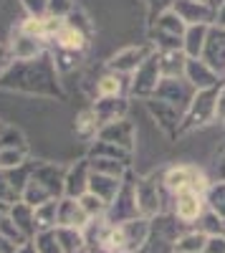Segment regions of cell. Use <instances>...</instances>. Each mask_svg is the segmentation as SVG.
Returning <instances> with one entry per match:
<instances>
[{
  "label": "cell",
  "mask_w": 225,
  "mask_h": 253,
  "mask_svg": "<svg viewBox=\"0 0 225 253\" xmlns=\"http://www.w3.org/2000/svg\"><path fill=\"white\" fill-rule=\"evenodd\" d=\"M0 84L8 89H20V91L58 94L56 66L46 56H40L36 61H26V63H13V66L0 76Z\"/></svg>",
  "instance_id": "obj_1"
},
{
  "label": "cell",
  "mask_w": 225,
  "mask_h": 253,
  "mask_svg": "<svg viewBox=\"0 0 225 253\" xmlns=\"http://www.w3.org/2000/svg\"><path fill=\"white\" fill-rule=\"evenodd\" d=\"M185 31L188 26L172 10H167L150 23V43L154 46V51H182Z\"/></svg>",
  "instance_id": "obj_2"
},
{
  "label": "cell",
  "mask_w": 225,
  "mask_h": 253,
  "mask_svg": "<svg viewBox=\"0 0 225 253\" xmlns=\"http://www.w3.org/2000/svg\"><path fill=\"white\" fill-rule=\"evenodd\" d=\"M134 190H137L139 215L147 218V220L162 215V210H165V205H167V195H172L170 190L162 185V177H157V175H150L145 180L134 182Z\"/></svg>",
  "instance_id": "obj_3"
},
{
  "label": "cell",
  "mask_w": 225,
  "mask_h": 253,
  "mask_svg": "<svg viewBox=\"0 0 225 253\" xmlns=\"http://www.w3.org/2000/svg\"><path fill=\"white\" fill-rule=\"evenodd\" d=\"M162 185H165L172 195L180 193V190H192V193L208 195L213 182L208 180V175L202 172L197 165H175L162 175Z\"/></svg>",
  "instance_id": "obj_4"
},
{
  "label": "cell",
  "mask_w": 225,
  "mask_h": 253,
  "mask_svg": "<svg viewBox=\"0 0 225 253\" xmlns=\"http://www.w3.org/2000/svg\"><path fill=\"white\" fill-rule=\"evenodd\" d=\"M218 94H220V86L195 94L190 109L185 112V119H182L180 134L182 132H192V129H197V126H205V124L218 119Z\"/></svg>",
  "instance_id": "obj_5"
},
{
  "label": "cell",
  "mask_w": 225,
  "mask_h": 253,
  "mask_svg": "<svg viewBox=\"0 0 225 253\" xmlns=\"http://www.w3.org/2000/svg\"><path fill=\"white\" fill-rule=\"evenodd\" d=\"M162 81V71H159V61H157V51L142 63V66L129 76V96H139V99H152L157 86Z\"/></svg>",
  "instance_id": "obj_6"
},
{
  "label": "cell",
  "mask_w": 225,
  "mask_h": 253,
  "mask_svg": "<svg viewBox=\"0 0 225 253\" xmlns=\"http://www.w3.org/2000/svg\"><path fill=\"white\" fill-rule=\"evenodd\" d=\"M195 94H197V91H195L192 84H190L185 76H180V79H162L152 99L167 101V104H172L175 109H180L182 114H185V112L190 109Z\"/></svg>",
  "instance_id": "obj_7"
},
{
  "label": "cell",
  "mask_w": 225,
  "mask_h": 253,
  "mask_svg": "<svg viewBox=\"0 0 225 253\" xmlns=\"http://www.w3.org/2000/svg\"><path fill=\"white\" fill-rule=\"evenodd\" d=\"M152 53H154V46L150 43V41H147V43H139V46H127V48L116 51L107 61V69L119 74V76H132Z\"/></svg>",
  "instance_id": "obj_8"
},
{
  "label": "cell",
  "mask_w": 225,
  "mask_h": 253,
  "mask_svg": "<svg viewBox=\"0 0 225 253\" xmlns=\"http://www.w3.org/2000/svg\"><path fill=\"white\" fill-rule=\"evenodd\" d=\"M134 218H142L139 208H137V190H134V182L124 180L119 195L114 198V203L107 210V223L109 225H121V223L134 220Z\"/></svg>",
  "instance_id": "obj_9"
},
{
  "label": "cell",
  "mask_w": 225,
  "mask_h": 253,
  "mask_svg": "<svg viewBox=\"0 0 225 253\" xmlns=\"http://www.w3.org/2000/svg\"><path fill=\"white\" fill-rule=\"evenodd\" d=\"M208 210L205 195L192 193V190H180L172 195V215L180 223H197L202 213Z\"/></svg>",
  "instance_id": "obj_10"
},
{
  "label": "cell",
  "mask_w": 225,
  "mask_h": 253,
  "mask_svg": "<svg viewBox=\"0 0 225 253\" xmlns=\"http://www.w3.org/2000/svg\"><path fill=\"white\" fill-rule=\"evenodd\" d=\"M46 43L48 41L43 38H33L15 31V36L8 41V51H10L13 63H26V61H36L40 56H46Z\"/></svg>",
  "instance_id": "obj_11"
},
{
  "label": "cell",
  "mask_w": 225,
  "mask_h": 253,
  "mask_svg": "<svg viewBox=\"0 0 225 253\" xmlns=\"http://www.w3.org/2000/svg\"><path fill=\"white\" fill-rule=\"evenodd\" d=\"M147 112H150V117L157 122V126H159L165 134H170V137L180 134L185 114H182L180 109H175L172 104L159 101V99H147Z\"/></svg>",
  "instance_id": "obj_12"
},
{
  "label": "cell",
  "mask_w": 225,
  "mask_h": 253,
  "mask_svg": "<svg viewBox=\"0 0 225 253\" xmlns=\"http://www.w3.org/2000/svg\"><path fill=\"white\" fill-rule=\"evenodd\" d=\"M172 13L182 20L185 26H215L218 13L197 0H175Z\"/></svg>",
  "instance_id": "obj_13"
},
{
  "label": "cell",
  "mask_w": 225,
  "mask_h": 253,
  "mask_svg": "<svg viewBox=\"0 0 225 253\" xmlns=\"http://www.w3.org/2000/svg\"><path fill=\"white\" fill-rule=\"evenodd\" d=\"M200 58L205 61L218 76H225V28L223 26H210L205 48H202Z\"/></svg>",
  "instance_id": "obj_14"
},
{
  "label": "cell",
  "mask_w": 225,
  "mask_h": 253,
  "mask_svg": "<svg viewBox=\"0 0 225 253\" xmlns=\"http://www.w3.org/2000/svg\"><path fill=\"white\" fill-rule=\"evenodd\" d=\"M96 139L116 144V147H121V150L132 152L134 150V139H137V129H134V124L129 119H119V122H112L107 126H101Z\"/></svg>",
  "instance_id": "obj_15"
},
{
  "label": "cell",
  "mask_w": 225,
  "mask_h": 253,
  "mask_svg": "<svg viewBox=\"0 0 225 253\" xmlns=\"http://www.w3.org/2000/svg\"><path fill=\"white\" fill-rule=\"evenodd\" d=\"M185 79L195 86V91H205V89H215L223 86V76H218L210 66L202 58H188V66H185Z\"/></svg>",
  "instance_id": "obj_16"
},
{
  "label": "cell",
  "mask_w": 225,
  "mask_h": 253,
  "mask_svg": "<svg viewBox=\"0 0 225 253\" xmlns=\"http://www.w3.org/2000/svg\"><path fill=\"white\" fill-rule=\"evenodd\" d=\"M89 223H91V218L86 215V210L81 208L78 200H74V198H61V200H58L56 228H76V230H84Z\"/></svg>",
  "instance_id": "obj_17"
},
{
  "label": "cell",
  "mask_w": 225,
  "mask_h": 253,
  "mask_svg": "<svg viewBox=\"0 0 225 253\" xmlns=\"http://www.w3.org/2000/svg\"><path fill=\"white\" fill-rule=\"evenodd\" d=\"M89 177H91L89 160H78L74 167H69L66 180H64V198L78 200L84 193H89Z\"/></svg>",
  "instance_id": "obj_18"
},
{
  "label": "cell",
  "mask_w": 225,
  "mask_h": 253,
  "mask_svg": "<svg viewBox=\"0 0 225 253\" xmlns=\"http://www.w3.org/2000/svg\"><path fill=\"white\" fill-rule=\"evenodd\" d=\"M121 238H124V251L127 253H139L145 248L147 238H150V228H152V220L147 218H134V220H127L121 223Z\"/></svg>",
  "instance_id": "obj_19"
},
{
  "label": "cell",
  "mask_w": 225,
  "mask_h": 253,
  "mask_svg": "<svg viewBox=\"0 0 225 253\" xmlns=\"http://www.w3.org/2000/svg\"><path fill=\"white\" fill-rule=\"evenodd\" d=\"M94 112H96L99 124L107 126V124H112V122L127 119L129 104H127L124 96H116V99H96V101H94Z\"/></svg>",
  "instance_id": "obj_20"
},
{
  "label": "cell",
  "mask_w": 225,
  "mask_h": 253,
  "mask_svg": "<svg viewBox=\"0 0 225 253\" xmlns=\"http://www.w3.org/2000/svg\"><path fill=\"white\" fill-rule=\"evenodd\" d=\"M53 43H56V48H64L71 53H84L89 48V36L81 33L78 28H74L71 23H64V28L56 33Z\"/></svg>",
  "instance_id": "obj_21"
},
{
  "label": "cell",
  "mask_w": 225,
  "mask_h": 253,
  "mask_svg": "<svg viewBox=\"0 0 225 253\" xmlns=\"http://www.w3.org/2000/svg\"><path fill=\"white\" fill-rule=\"evenodd\" d=\"M124 180H127V177H124ZM124 180H119V177H109V175H99V172H91V177H89V193L99 195L107 205H112V203H114V198L119 195L121 185H124Z\"/></svg>",
  "instance_id": "obj_22"
},
{
  "label": "cell",
  "mask_w": 225,
  "mask_h": 253,
  "mask_svg": "<svg viewBox=\"0 0 225 253\" xmlns=\"http://www.w3.org/2000/svg\"><path fill=\"white\" fill-rule=\"evenodd\" d=\"M124 94H129V79L127 76L107 71L96 81V96L99 99H116V96H124Z\"/></svg>",
  "instance_id": "obj_23"
},
{
  "label": "cell",
  "mask_w": 225,
  "mask_h": 253,
  "mask_svg": "<svg viewBox=\"0 0 225 253\" xmlns=\"http://www.w3.org/2000/svg\"><path fill=\"white\" fill-rule=\"evenodd\" d=\"M157 61H159L162 79H180V76H185V66H188L185 51H157Z\"/></svg>",
  "instance_id": "obj_24"
},
{
  "label": "cell",
  "mask_w": 225,
  "mask_h": 253,
  "mask_svg": "<svg viewBox=\"0 0 225 253\" xmlns=\"http://www.w3.org/2000/svg\"><path fill=\"white\" fill-rule=\"evenodd\" d=\"M10 220L20 228V233H23L28 241L31 238H36V233H38V228H36V208H31L28 203H15L13 208H10Z\"/></svg>",
  "instance_id": "obj_25"
},
{
  "label": "cell",
  "mask_w": 225,
  "mask_h": 253,
  "mask_svg": "<svg viewBox=\"0 0 225 253\" xmlns=\"http://www.w3.org/2000/svg\"><path fill=\"white\" fill-rule=\"evenodd\" d=\"M208 31H210V26H188L185 38H182V51H185L188 58L202 56V48H205V41H208Z\"/></svg>",
  "instance_id": "obj_26"
},
{
  "label": "cell",
  "mask_w": 225,
  "mask_h": 253,
  "mask_svg": "<svg viewBox=\"0 0 225 253\" xmlns=\"http://www.w3.org/2000/svg\"><path fill=\"white\" fill-rule=\"evenodd\" d=\"M20 198H23V190L13 182L8 170H0V215H8L10 208L20 203Z\"/></svg>",
  "instance_id": "obj_27"
},
{
  "label": "cell",
  "mask_w": 225,
  "mask_h": 253,
  "mask_svg": "<svg viewBox=\"0 0 225 253\" xmlns=\"http://www.w3.org/2000/svg\"><path fill=\"white\" fill-rule=\"evenodd\" d=\"M99 129H101V124H99V119H96L94 107H89V109H81V112L76 114L74 132H76L81 139H86V142L96 139V137H99Z\"/></svg>",
  "instance_id": "obj_28"
},
{
  "label": "cell",
  "mask_w": 225,
  "mask_h": 253,
  "mask_svg": "<svg viewBox=\"0 0 225 253\" xmlns=\"http://www.w3.org/2000/svg\"><path fill=\"white\" fill-rule=\"evenodd\" d=\"M129 157H132V152L121 150V147H116V144L101 142V139H96L91 144V150H89V160H116V162H124L127 167H129Z\"/></svg>",
  "instance_id": "obj_29"
},
{
  "label": "cell",
  "mask_w": 225,
  "mask_h": 253,
  "mask_svg": "<svg viewBox=\"0 0 225 253\" xmlns=\"http://www.w3.org/2000/svg\"><path fill=\"white\" fill-rule=\"evenodd\" d=\"M53 233H56V241H58V246H61L64 253H78L81 248L86 246L84 243V233L76 230V228H56Z\"/></svg>",
  "instance_id": "obj_30"
},
{
  "label": "cell",
  "mask_w": 225,
  "mask_h": 253,
  "mask_svg": "<svg viewBox=\"0 0 225 253\" xmlns=\"http://www.w3.org/2000/svg\"><path fill=\"white\" fill-rule=\"evenodd\" d=\"M208 246V236L200 233V230H190V233H182L175 243V253H202Z\"/></svg>",
  "instance_id": "obj_31"
},
{
  "label": "cell",
  "mask_w": 225,
  "mask_h": 253,
  "mask_svg": "<svg viewBox=\"0 0 225 253\" xmlns=\"http://www.w3.org/2000/svg\"><path fill=\"white\" fill-rule=\"evenodd\" d=\"M56 213H58V200H48L36 208V228L40 230H56Z\"/></svg>",
  "instance_id": "obj_32"
},
{
  "label": "cell",
  "mask_w": 225,
  "mask_h": 253,
  "mask_svg": "<svg viewBox=\"0 0 225 253\" xmlns=\"http://www.w3.org/2000/svg\"><path fill=\"white\" fill-rule=\"evenodd\" d=\"M89 167H91V172H99V175H109L119 180L127 177V165L116 162V160H89Z\"/></svg>",
  "instance_id": "obj_33"
},
{
  "label": "cell",
  "mask_w": 225,
  "mask_h": 253,
  "mask_svg": "<svg viewBox=\"0 0 225 253\" xmlns=\"http://www.w3.org/2000/svg\"><path fill=\"white\" fill-rule=\"evenodd\" d=\"M28 162V150H18V147H3L0 150V170H18Z\"/></svg>",
  "instance_id": "obj_34"
},
{
  "label": "cell",
  "mask_w": 225,
  "mask_h": 253,
  "mask_svg": "<svg viewBox=\"0 0 225 253\" xmlns=\"http://www.w3.org/2000/svg\"><path fill=\"white\" fill-rule=\"evenodd\" d=\"M197 223H200L197 230H200V233H205L208 238H213V236H225V220H223L218 213H213V210H205Z\"/></svg>",
  "instance_id": "obj_35"
},
{
  "label": "cell",
  "mask_w": 225,
  "mask_h": 253,
  "mask_svg": "<svg viewBox=\"0 0 225 253\" xmlns=\"http://www.w3.org/2000/svg\"><path fill=\"white\" fill-rule=\"evenodd\" d=\"M78 203H81V208L86 210V215H89L91 220H96V218H107L109 205L101 200L99 195H94V193H84V195L78 198Z\"/></svg>",
  "instance_id": "obj_36"
},
{
  "label": "cell",
  "mask_w": 225,
  "mask_h": 253,
  "mask_svg": "<svg viewBox=\"0 0 225 253\" xmlns=\"http://www.w3.org/2000/svg\"><path fill=\"white\" fill-rule=\"evenodd\" d=\"M205 203H208V210L218 213L223 220H225V182H213L208 195H205Z\"/></svg>",
  "instance_id": "obj_37"
},
{
  "label": "cell",
  "mask_w": 225,
  "mask_h": 253,
  "mask_svg": "<svg viewBox=\"0 0 225 253\" xmlns=\"http://www.w3.org/2000/svg\"><path fill=\"white\" fill-rule=\"evenodd\" d=\"M0 236L8 238V241H10L13 246H18V248L28 243V238L20 233V228L10 220V215H0Z\"/></svg>",
  "instance_id": "obj_38"
},
{
  "label": "cell",
  "mask_w": 225,
  "mask_h": 253,
  "mask_svg": "<svg viewBox=\"0 0 225 253\" xmlns=\"http://www.w3.org/2000/svg\"><path fill=\"white\" fill-rule=\"evenodd\" d=\"M53 66H56V74H66V71H74L76 63H78V53H71V51H64V48H56L53 56Z\"/></svg>",
  "instance_id": "obj_39"
},
{
  "label": "cell",
  "mask_w": 225,
  "mask_h": 253,
  "mask_svg": "<svg viewBox=\"0 0 225 253\" xmlns=\"http://www.w3.org/2000/svg\"><path fill=\"white\" fill-rule=\"evenodd\" d=\"M33 246H36L38 253H64V251H61V246H58V241H56L53 230H40V233H36Z\"/></svg>",
  "instance_id": "obj_40"
},
{
  "label": "cell",
  "mask_w": 225,
  "mask_h": 253,
  "mask_svg": "<svg viewBox=\"0 0 225 253\" xmlns=\"http://www.w3.org/2000/svg\"><path fill=\"white\" fill-rule=\"evenodd\" d=\"M43 20H46V18H33V15H28L23 23L18 26V31H20V33H26V36L43 38V41H46V26H43Z\"/></svg>",
  "instance_id": "obj_41"
},
{
  "label": "cell",
  "mask_w": 225,
  "mask_h": 253,
  "mask_svg": "<svg viewBox=\"0 0 225 253\" xmlns=\"http://www.w3.org/2000/svg\"><path fill=\"white\" fill-rule=\"evenodd\" d=\"M66 23H71L74 28H78L81 33H86L89 38H91V20H89V15L84 13V10H78V8H74L69 15H66Z\"/></svg>",
  "instance_id": "obj_42"
},
{
  "label": "cell",
  "mask_w": 225,
  "mask_h": 253,
  "mask_svg": "<svg viewBox=\"0 0 225 253\" xmlns=\"http://www.w3.org/2000/svg\"><path fill=\"white\" fill-rule=\"evenodd\" d=\"M3 147H18V150H28L23 134H20L18 129H13V126H5V129H3V137H0V150H3Z\"/></svg>",
  "instance_id": "obj_43"
},
{
  "label": "cell",
  "mask_w": 225,
  "mask_h": 253,
  "mask_svg": "<svg viewBox=\"0 0 225 253\" xmlns=\"http://www.w3.org/2000/svg\"><path fill=\"white\" fill-rule=\"evenodd\" d=\"M145 3H147V8H150V23H152V20H157L162 13L172 10L175 0H145Z\"/></svg>",
  "instance_id": "obj_44"
},
{
  "label": "cell",
  "mask_w": 225,
  "mask_h": 253,
  "mask_svg": "<svg viewBox=\"0 0 225 253\" xmlns=\"http://www.w3.org/2000/svg\"><path fill=\"white\" fill-rule=\"evenodd\" d=\"M20 3H23V8L33 18H46L48 15V0H20Z\"/></svg>",
  "instance_id": "obj_45"
},
{
  "label": "cell",
  "mask_w": 225,
  "mask_h": 253,
  "mask_svg": "<svg viewBox=\"0 0 225 253\" xmlns=\"http://www.w3.org/2000/svg\"><path fill=\"white\" fill-rule=\"evenodd\" d=\"M71 10H74V3H71V0H48V15L66 18Z\"/></svg>",
  "instance_id": "obj_46"
},
{
  "label": "cell",
  "mask_w": 225,
  "mask_h": 253,
  "mask_svg": "<svg viewBox=\"0 0 225 253\" xmlns=\"http://www.w3.org/2000/svg\"><path fill=\"white\" fill-rule=\"evenodd\" d=\"M213 182H225V150L215 157V162H213Z\"/></svg>",
  "instance_id": "obj_47"
},
{
  "label": "cell",
  "mask_w": 225,
  "mask_h": 253,
  "mask_svg": "<svg viewBox=\"0 0 225 253\" xmlns=\"http://www.w3.org/2000/svg\"><path fill=\"white\" fill-rule=\"evenodd\" d=\"M10 66H13V58H10L8 43H0V76H3V74H5Z\"/></svg>",
  "instance_id": "obj_48"
},
{
  "label": "cell",
  "mask_w": 225,
  "mask_h": 253,
  "mask_svg": "<svg viewBox=\"0 0 225 253\" xmlns=\"http://www.w3.org/2000/svg\"><path fill=\"white\" fill-rule=\"evenodd\" d=\"M218 119L225 122V84L220 86V94H218Z\"/></svg>",
  "instance_id": "obj_49"
},
{
  "label": "cell",
  "mask_w": 225,
  "mask_h": 253,
  "mask_svg": "<svg viewBox=\"0 0 225 253\" xmlns=\"http://www.w3.org/2000/svg\"><path fill=\"white\" fill-rule=\"evenodd\" d=\"M197 3H202V5H208V8H213L215 13L220 10V5L225 3V0H197Z\"/></svg>",
  "instance_id": "obj_50"
},
{
  "label": "cell",
  "mask_w": 225,
  "mask_h": 253,
  "mask_svg": "<svg viewBox=\"0 0 225 253\" xmlns=\"http://www.w3.org/2000/svg\"><path fill=\"white\" fill-rule=\"evenodd\" d=\"M215 26H223L225 28V3L220 5V10H218V18H215Z\"/></svg>",
  "instance_id": "obj_51"
},
{
  "label": "cell",
  "mask_w": 225,
  "mask_h": 253,
  "mask_svg": "<svg viewBox=\"0 0 225 253\" xmlns=\"http://www.w3.org/2000/svg\"><path fill=\"white\" fill-rule=\"evenodd\" d=\"M15 253H38V251H36V246H33V241H28L26 246H20V248H18Z\"/></svg>",
  "instance_id": "obj_52"
},
{
  "label": "cell",
  "mask_w": 225,
  "mask_h": 253,
  "mask_svg": "<svg viewBox=\"0 0 225 253\" xmlns=\"http://www.w3.org/2000/svg\"><path fill=\"white\" fill-rule=\"evenodd\" d=\"M91 253H109V251H104V248H99V251H91Z\"/></svg>",
  "instance_id": "obj_53"
},
{
  "label": "cell",
  "mask_w": 225,
  "mask_h": 253,
  "mask_svg": "<svg viewBox=\"0 0 225 253\" xmlns=\"http://www.w3.org/2000/svg\"><path fill=\"white\" fill-rule=\"evenodd\" d=\"M119 253H127V251H119Z\"/></svg>",
  "instance_id": "obj_54"
}]
</instances>
